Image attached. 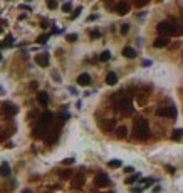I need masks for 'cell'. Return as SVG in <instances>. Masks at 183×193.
<instances>
[{
	"instance_id": "obj_1",
	"label": "cell",
	"mask_w": 183,
	"mask_h": 193,
	"mask_svg": "<svg viewBox=\"0 0 183 193\" xmlns=\"http://www.w3.org/2000/svg\"><path fill=\"white\" fill-rule=\"evenodd\" d=\"M156 30L160 32L161 35H181L183 34V27L178 25V24H173L170 20H163L156 25Z\"/></svg>"
},
{
	"instance_id": "obj_2",
	"label": "cell",
	"mask_w": 183,
	"mask_h": 193,
	"mask_svg": "<svg viewBox=\"0 0 183 193\" xmlns=\"http://www.w3.org/2000/svg\"><path fill=\"white\" fill-rule=\"evenodd\" d=\"M133 134H134V139H139V141H145V139L150 138V126L148 121L139 118V119L134 121V128H133Z\"/></svg>"
},
{
	"instance_id": "obj_3",
	"label": "cell",
	"mask_w": 183,
	"mask_h": 193,
	"mask_svg": "<svg viewBox=\"0 0 183 193\" xmlns=\"http://www.w3.org/2000/svg\"><path fill=\"white\" fill-rule=\"evenodd\" d=\"M118 109H119L121 114H124V116H130V114H133V104H131V99L130 98H123L118 101Z\"/></svg>"
},
{
	"instance_id": "obj_4",
	"label": "cell",
	"mask_w": 183,
	"mask_h": 193,
	"mask_svg": "<svg viewBox=\"0 0 183 193\" xmlns=\"http://www.w3.org/2000/svg\"><path fill=\"white\" fill-rule=\"evenodd\" d=\"M156 116H160V118H177L178 116V111L175 106H168V108H165V106H161V108H158L156 109Z\"/></svg>"
},
{
	"instance_id": "obj_5",
	"label": "cell",
	"mask_w": 183,
	"mask_h": 193,
	"mask_svg": "<svg viewBox=\"0 0 183 193\" xmlns=\"http://www.w3.org/2000/svg\"><path fill=\"white\" fill-rule=\"evenodd\" d=\"M17 113H19V108L14 106L12 102H5V104L2 106V114L5 118H12L14 114H17Z\"/></svg>"
},
{
	"instance_id": "obj_6",
	"label": "cell",
	"mask_w": 183,
	"mask_h": 193,
	"mask_svg": "<svg viewBox=\"0 0 183 193\" xmlns=\"http://www.w3.org/2000/svg\"><path fill=\"white\" fill-rule=\"evenodd\" d=\"M94 185H96V187H99V188L107 187V185H109V176H107L106 173H98V175H96V178H94Z\"/></svg>"
},
{
	"instance_id": "obj_7",
	"label": "cell",
	"mask_w": 183,
	"mask_h": 193,
	"mask_svg": "<svg viewBox=\"0 0 183 193\" xmlns=\"http://www.w3.org/2000/svg\"><path fill=\"white\" fill-rule=\"evenodd\" d=\"M130 3L128 2H118L116 5H114V12L119 14V15H126L128 12H130Z\"/></svg>"
},
{
	"instance_id": "obj_8",
	"label": "cell",
	"mask_w": 183,
	"mask_h": 193,
	"mask_svg": "<svg viewBox=\"0 0 183 193\" xmlns=\"http://www.w3.org/2000/svg\"><path fill=\"white\" fill-rule=\"evenodd\" d=\"M84 181H86V176L82 173L74 175L72 180H71V187H72V188H81L82 185H84Z\"/></svg>"
},
{
	"instance_id": "obj_9",
	"label": "cell",
	"mask_w": 183,
	"mask_h": 193,
	"mask_svg": "<svg viewBox=\"0 0 183 193\" xmlns=\"http://www.w3.org/2000/svg\"><path fill=\"white\" fill-rule=\"evenodd\" d=\"M57 138H59V131L57 129H51V131H47V134H45V143L47 145H52V143H56L57 141Z\"/></svg>"
},
{
	"instance_id": "obj_10",
	"label": "cell",
	"mask_w": 183,
	"mask_h": 193,
	"mask_svg": "<svg viewBox=\"0 0 183 193\" xmlns=\"http://www.w3.org/2000/svg\"><path fill=\"white\" fill-rule=\"evenodd\" d=\"M35 62L41 67H47L49 66V54H37L35 56Z\"/></svg>"
},
{
	"instance_id": "obj_11",
	"label": "cell",
	"mask_w": 183,
	"mask_h": 193,
	"mask_svg": "<svg viewBox=\"0 0 183 193\" xmlns=\"http://www.w3.org/2000/svg\"><path fill=\"white\" fill-rule=\"evenodd\" d=\"M168 42H170V41H168V37H166V35H160V37H158L156 41L153 42V45H155L156 49H161V47H166V45H168Z\"/></svg>"
},
{
	"instance_id": "obj_12",
	"label": "cell",
	"mask_w": 183,
	"mask_h": 193,
	"mask_svg": "<svg viewBox=\"0 0 183 193\" xmlns=\"http://www.w3.org/2000/svg\"><path fill=\"white\" fill-rule=\"evenodd\" d=\"M37 102L41 106H47L49 104V94L47 92H44V91L37 92Z\"/></svg>"
},
{
	"instance_id": "obj_13",
	"label": "cell",
	"mask_w": 183,
	"mask_h": 193,
	"mask_svg": "<svg viewBox=\"0 0 183 193\" xmlns=\"http://www.w3.org/2000/svg\"><path fill=\"white\" fill-rule=\"evenodd\" d=\"M52 118H54V114L47 111V113H44L41 118H39V123L44 124V126H49V124H51V121H52Z\"/></svg>"
},
{
	"instance_id": "obj_14",
	"label": "cell",
	"mask_w": 183,
	"mask_h": 193,
	"mask_svg": "<svg viewBox=\"0 0 183 193\" xmlns=\"http://www.w3.org/2000/svg\"><path fill=\"white\" fill-rule=\"evenodd\" d=\"M99 126H101L103 131H106V133H107V131H111L114 126H116V123H114V119H106V121H101Z\"/></svg>"
},
{
	"instance_id": "obj_15",
	"label": "cell",
	"mask_w": 183,
	"mask_h": 193,
	"mask_svg": "<svg viewBox=\"0 0 183 193\" xmlns=\"http://www.w3.org/2000/svg\"><path fill=\"white\" fill-rule=\"evenodd\" d=\"M0 176L2 178H7L10 176V166L7 161H2V165H0Z\"/></svg>"
},
{
	"instance_id": "obj_16",
	"label": "cell",
	"mask_w": 183,
	"mask_h": 193,
	"mask_svg": "<svg viewBox=\"0 0 183 193\" xmlns=\"http://www.w3.org/2000/svg\"><path fill=\"white\" fill-rule=\"evenodd\" d=\"M77 84L79 86H89L91 84V76H89V74H81V76L77 77Z\"/></svg>"
},
{
	"instance_id": "obj_17",
	"label": "cell",
	"mask_w": 183,
	"mask_h": 193,
	"mask_svg": "<svg viewBox=\"0 0 183 193\" xmlns=\"http://www.w3.org/2000/svg\"><path fill=\"white\" fill-rule=\"evenodd\" d=\"M116 83H118V76H116V72H107V76H106V84L114 86Z\"/></svg>"
},
{
	"instance_id": "obj_18",
	"label": "cell",
	"mask_w": 183,
	"mask_h": 193,
	"mask_svg": "<svg viewBox=\"0 0 183 193\" xmlns=\"http://www.w3.org/2000/svg\"><path fill=\"white\" fill-rule=\"evenodd\" d=\"M123 56L128 57V59H134V57H136V51L133 47H124L123 49Z\"/></svg>"
},
{
	"instance_id": "obj_19",
	"label": "cell",
	"mask_w": 183,
	"mask_h": 193,
	"mask_svg": "<svg viewBox=\"0 0 183 193\" xmlns=\"http://www.w3.org/2000/svg\"><path fill=\"white\" fill-rule=\"evenodd\" d=\"M116 134H118V138H126L128 136V128L126 126H119L116 129Z\"/></svg>"
},
{
	"instance_id": "obj_20",
	"label": "cell",
	"mask_w": 183,
	"mask_h": 193,
	"mask_svg": "<svg viewBox=\"0 0 183 193\" xmlns=\"http://www.w3.org/2000/svg\"><path fill=\"white\" fill-rule=\"evenodd\" d=\"M181 138H183V129H175L173 133H171V139H173V141H180Z\"/></svg>"
},
{
	"instance_id": "obj_21",
	"label": "cell",
	"mask_w": 183,
	"mask_h": 193,
	"mask_svg": "<svg viewBox=\"0 0 183 193\" xmlns=\"http://www.w3.org/2000/svg\"><path fill=\"white\" fill-rule=\"evenodd\" d=\"M109 59H111V52L109 51H104L101 56H99V60H101V62H107Z\"/></svg>"
},
{
	"instance_id": "obj_22",
	"label": "cell",
	"mask_w": 183,
	"mask_h": 193,
	"mask_svg": "<svg viewBox=\"0 0 183 193\" xmlns=\"http://www.w3.org/2000/svg\"><path fill=\"white\" fill-rule=\"evenodd\" d=\"M71 176H72V171H71V170H64V171H60V178H62V180H69Z\"/></svg>"
},
{
	"instance_id": "obj_23",
	"label": "cell",
	"mask_w": 183,
	"mask_h": 193,
	"mask_svg": "<svg viewBox=\"0 0 183 193\" xmlns=\"http://www.w3.org/2000/svg\"><path fill=\"white\" fill-rule=\"evenodd\" d=\"M138 180H139V175L136 173V175H133V176L126 178V183H128V185H131V183H134V181H138Z\"/></svg>"
},
{
	"instance_id": "obj_24",
	"label": "cell",
	"mask_w": 183,
	"mask_h": 193,
	"mask_svg": "<svg viewBox=\"0 0 183 193\" xmlns=\"http://www.w3.org/2000/svg\"><path fill=\"white\" fill-rule=\"evenodd\" d=\"M107 165H109V168H119L121 166V161H119V160H111Z\"/></svg>"
},
{
	"instance_id": "obj_25",
	"label": "cell",
	"mask_w": 183,
	"mask_h": 193,
	"mask_svg": "<svg viewBox=\"0 0 183 193\" xmlns=\"http://www.w3.org/2000/svg\"><path fill=\"white\" fill-rule=\"evenodd\" d=\"M82 12V7H77V9L76 10H74V12H72V15H71V19H77V17H79V14H81Z\"/></svg>"
},
{
	"instance_id": "obj_26",
	"label": "cell",
	"mask_w": 183,
	"mask_h": 193,
	"mask_svg": "<svg viewBox=\"0 0 183 193\" xmlns=\"http://www.w3.org/2000/svg\"><path fill=\"white\" fill-rule=\"evenodd\" d=\"M148 2H150V0H134V5L139 9V7H145Z\"/></svg>"
},
{
	"instance_id": "obj_27",
	"label": "cell",
	"mask_w": 183,
	"mask_h": 193,
	"mask_svg": "<svg viewBox=\"0 0 183 193\" xmlns=\"http://www.w3.org/2000/svg\"><path fill=\"white\" fill-rule=\"evenodd\" d=\"M71 9H72V3L71 2H66L62 5V12H71Z\"/></svg>"
},
{
	"instance_id": "obj_28",
	"label": "cell",
	"mask_w": 183,
	"mask_h": 193,
	"mask_svg": "<svg viewBox=\"0 0 183 193\" xmlns=\"http://www.w3.org/2000/svg\"><path fill=\"white\" fill-rule=\"evenodd\" d=\"M119 32H121V34H123V35H126L128 32H130V25H128V24H124V25H121Z\"/></svg>"
},
{
	"instance_id": "obj_29",
	"label": "cell",
	"mask_w": 183,
	"mask_h": 193,
	"mask_svg": "<svg viewBox=\"0 0 183 193\" xmlns=\"http://www.w3.org/2000/svg\"><path fill=\"white\" fill-rule=\"evenodd\" d=\"M47 7H49L51 10L57 9V0H49V2H47Z\"/></svg>"
},
{
	"instance_id": "obj_30",
	"label": "cell",
	"mask_w": 183,
	"mask_h": 193,
	"mask_svg": "<svg viewBox=\"0 0 183 193\" xmlns=\"http://www.w3.org/2000/svg\"><path fill=\"white\" fill-rule=\"evenodd\" d=\"M47 39H49L47 34H45V35H41V37L37 39V42H39V44H45V42H47Z\"/></svg>"
},
{
	"instance_id": "obj_31",
	"label": "cell",
	"mask_w": 183,
	"mask_h": 193,
	"mask_svg": "<svg viewBox=\"0 0 183 193\" xmlns=\"http://www.w3.org/2000/svg\"><path fill=\"white\" fill-rule=\"evenodd\" d=\"M67 41H69V42H76L77 41V34H69V35H67Z\"/></svg>"
},
{
	"instance_id": "obj_32",
	"label": "cell",
	"mask_w": 183,
	"mask_h": 193,
	"mask_svg": "<svg viewBox=\"0 0 183 193\" xmlns=\"http://www.w3.org/2000/svg\"><path fill=\"white\" fill-rule=\"evenodd\" d=\"M99 35H101V32H99V30H91V37H92V39L99 37Z\"/></svg>"
},
{
	"instance_id": "obj_33",
	"label": "cell",
	"mask_w": 183,
	"mask_h": 193,
	"mask_svg": "<svg viewBox=\"0 0 183 193\" xmlns=\"http://www.w3.org/2000/svg\"><path fill=\"white\" fill-rule=\"evenodd\" d=\"M62 163H64V165H71V163H74V158H66Z\"/></svg>"
},
{
	"instance_id": "obj_34",
	"label": "cell",
	"mask_w": 183,
	"mask_h": 193,
	"mask_svg": "<svg viewBox=\"0 0 183 193\" xmlns=\"http://www.w3.org/2000/svg\"><path fill=\"white\" fill-rule=\"evenodd\" d=\"M19 9L20 10H29V12H30V7H29V5H20Z\"/></svg>"
},
{
	"instance_id": "obj_35",
	"label": "cell",
	"mask_w": 183,
	"mask_h": 193,
	"mask_svg": "<svg viewBox=\"0 0 183 193\" xmlns=\"http://www.w3.org/2000/svg\"><path fill=\"white\" fill-rule=\"evenodd\" d=\"M124 171H126V173H133V168L131 166H126V168H124Z\"/></svg>"
},
{
	"instance_id": "obj_36",
	"label": "cell",
	"mask_w": 183,
	"mask_h": 193,
	"mask_svg": "<svg viewBox=\"0 0 183 193\" xmlns=\"http://www.w3.org/2000/svg\"><path fill=\"white\" fill-rule=\"evenodd\" d=\"M22 193H30V190H24Z\"/></svg>"
},
{
	"instance_id": "obj_37",
	"label": "cell",
	"mask_w": 183,
	"mask_h": 193,
	"mask_svg": "<svg viewBox=\"0 0 183 193\" xmlns=\"http://www.w3.org/2000/svg\"><path fill=\"white\" fill-rule=\"evenodd\" d=\"M156 2H163V0H156Z\"/></svg>"
},
{
	"instance_id": "obj_38",
	"label": "cell",
	"mask_w": 183,
	"mask_h": 193,
	"mask_svg": "<svg viewBox=\"0 0 183 193\" xmlns=\"http://www.w3.org/2000/svg\"><path fill=\"white\" fill-rule=\"evenodd\" d=\"M0 60H2V54H0Z\"/></svg>"
},
{
	"instance_id": "obj_39",
	"label": "cell",
	"mask_w": 183,
	"mask_h": 193,
	"mask_svg": "<svg viewBox=\"0 0 183 193\" xmlns=\"http://www.w3.org/2000/svg\"><path fill=\"white\" fill-rule=\"evenodd\" d=\"M106 2H109V0H106Z\"/></svg>"
}]
</instances>
